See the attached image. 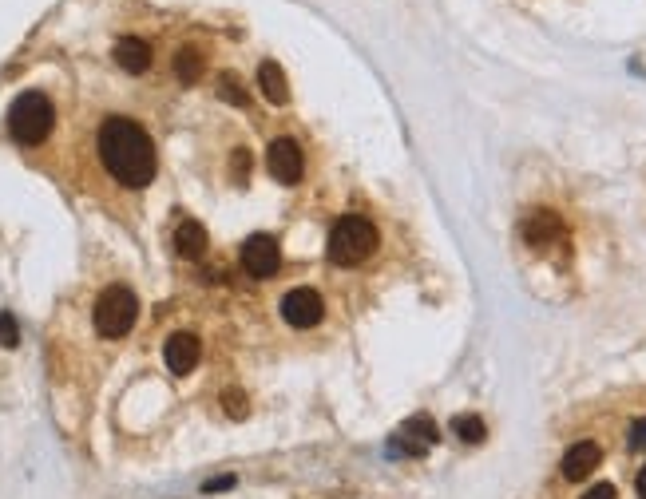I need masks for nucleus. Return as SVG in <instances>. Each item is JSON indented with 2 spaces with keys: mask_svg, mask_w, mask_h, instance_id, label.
Listing matches in <instances>:
<instances>
[{
  "mask_svg": "<svg viewBox=\"0 0 646 499\" xmlns=\"http://www.w3.org/2000/svg\"><path fill=\"white\" fill-rule=\"evenodd\" d=\"M452 432L464 440V444H480L484 436H488V424L480 420V416H472V412H464V416H456L452 420Z\"/></svg>",
  "mask_w": 646,
  "mask_h": 499,
  "instance_id": "obj_16",
  "label": "nucleus"
},
{
  "mask_svg": "<svg viewBox=\"0 0 646 499\" xmlns=\"http://www.w3.org/2000/svg\"><path fill=\"white\" fill-rule=\"evenodd\" d=\"M199 357H203V345H199L195 333H171L167 345H163V361L175 377H187L199 365Z\"/></svg>",
  "mask_w": 646,
  "mask_h": 499,
  "instance_id": "obj_9",
  "label": "nucleus"
},
{
  "mask_svg": "<svg viewBox=\"0 0 646 499\" xmlns=\"http://www.w3.org/2000/svg\"><path fill=\"white\" fill-rule=\"evenodd\" d=\"M100 159L108 167V175L115 183L139 191L155 179V143L151 135L127 119V115H108L100 127Z\"/></svg>",
  "mask_w": 646,
  "mask_h": 499,
  "instance_id": "obj_1",
  "label": "nucleus"
},
{
  "mask_svg": "<svg viewBox=\"0 0 646 499\" xmlns=\"http://www.w3.org/2000/svg\"><path fill=\"white\" fill-rule=\"evenodd\" d=\"M115 64H119L123 72H131V76L147 72V68H151V44L139 40V36H123V40L115 44Z\"/></svg>",
  "mask_w": 646,
  "mask_h": 499,
  "instance_id": "obj_12",
  "label": "nucleus"
},
{
  "mask_svg": "<svg viewBox=\"0 0 646 499\" xmlns=\"http://www.w3.org/2000/svg\"><path fill=\"white\" fill-rule=\"evenodd\" d=\"M222 404H226V416H234V420H242V416H246V397H242V393H234V389H230V393H222Z\"/></svg>",
  "mask_w": 646,
  "mask_h": 499,
  "instance_id": "obj_19",
  "label": "nucleus"
},
{
  "mask_svg": "<svg viewBox=\"0 0 646 499\" xmlns=\"http://www.w3.org/2000/svg\"><path fill=\"white\" fill-rule=\"evenodd\" d=\"M175 250H179V258H203V250H207V230H203V222H195V218H183L179 222V230H175Z\"/></svg>",
  "mask_w": 646,
  "mask_h": 499,
  "instance_id": "obj_13",
  "label": "nucleus"
},
{
  "mask_svg": "<svg viewBox=\"0 0 646 499\" xmlns=\"http://www.w3.org/2000/svg\"><path fill=\"white\" fill-rule=\"evenodd\" d=\"M258 88H262V96L270 103H286L290 100V88H286V72L274 64V60H266L262 68H258Z\"/></svg>",
  "mask_w": 646,
  "mask_h": 499,
  "instance_id": "obj_14",
  "label": "nucleus"
},
{
  "mask_svg": "<svg viewBox=\"0 0 646 499\" xmlns=\"http://www.w3.org/2000/svg\"><path fill=\"white\" fill-rule=\"evenodd\" d=\"M175 76H179L183 84H199V76H203V52H199V48H183V52L175 56Z\"/></svg>",
  "mask_w": 646,
  "mask_h": 499,
  "instance_id": "obj_15",
  "label": "nucleus"
},
{
  "mask_svg": "<svg viewBox=\"0 0 646 499\" xmlns=\"http://www.w3.org/2000/svg\"><path fill=\"white\" fill-rule=\"evenodd\" d=\"M226 488H234V476H218V480L203 484V492H226Z\"/></svg>",
  "mask_w": 646,
  "mask_h": 499,
  "instance_id": "obj_22",
  "label": "nucleus"
},
{
  "mask_svg": "<svg viewBox=\"0 0 646 499\" xmlns=\"http://www.w3.org/2000/svg\"><path fill=\"white\" fill-rule=\"evenodd\" d=\"M440 440V432H436V424H432L429 416H409L401 428H397V436H393V448L401 452V456H413V460H421L425 452H432V444Z\"/></svg>",
  "mask_w": 646,
  "mask_h": 499,
  "instance_id": "obj_6",
  "label": "nucleus"
},
{
  "mask_svg": "<svg viewBox=\"0 0 646 499\" xmlns=\"http://www.w3.org/2000/svg\"><path fill=\"white\" fill-rule=\"evenodd\" d=\"M266 167H270V175L282 183V187H294L298 179H302V147L294 143V139H274L270 143V151H266Z\"/></svg>",
  "mask_w": 646,
  "mask_h": 499,
  "instance_id": "obj_7",
  "label": "nucleus"
},
{
  "mask_svg": "<svg viewBox=\"0 0 646 499\" xmlns=\"http://www.w3.org/2000/svg\"><path fill=\"white\" fill-rule=\"evenodd\" d=\"M230 171H234V179H246V175H250V155H246L242 147L234 151V159H230Z\"/></svg>",
  "mask_w": 646,
  "mask_h": 499,
  "instance_id": "obj_20",
  "label": "nucleus"
},
{
  "mask_svg": "<svg viewBox=\"0 0 646 499\" xmlns=\"http://www.w3.org/2000/svg\"><path fill=\"white\" fill-rule=\"evenodd\" d=\"M52 123H56V111H52V100L44 92H24L8 107V131L24 147H40L52 135Z\"/></svg>",
  "mask_w": 646,
  "mask_h": 499,
  "instance_id": "obj_3",
  "label": "nucleus"
},
{
  "mask_svg": "<svg viewBox=\"0 0 646 499\" xmlns=\"http://www.w3.org/2000/svg\"><path fill=\"white\" fill-rule=\"evenodd\" d=\"M599 460H603L599 444H595V440H579V444H571L567 456H563V476H567V480H587V476L599 468Z\"/></svg>",
  "mask_w": 646,
  "mask_h": 499,
  "instance_id": "obj_10",
  "label": "nucleus"
},
{
  "mask_svg": "<svg viewBox=\"0 0 646 499\" xmlns=\"http://www.w3.org/2000/svg\"><path fill=\"white\" fill-rule=\"evenodd\" d=\"M325 313V301L318 290H306V286H298V290H290L286 298H282V317L294 325V329H310V325H318Z\"/></svg>",
  "mask_w": 646,
  "mask_h": 499,
  "instance_id": "obj_8",
  "label": "nucleus"
},
{
  "mask_svg": "<svg viewBox=\"0 0 646 499\" xmlns=\"http://www.w3.org/2000/svg\"><path fill=\"white\" fill-rule=\"evenodd\" d=\"M218 96L226 103H234V107H246V88H242L238 76H230V72L218 76Z\"/></svg>",
  "mask_w": 646,
  "mask_h": 499,
  "instance_id": "obj_17",
  "label": "nucleus"
},
{
  "mask_svg": "<svg viewBox=\"0 0 646 499\" xmlns=\"http://www.w3.org/2000/svg\"><path fill=\"white\" fill-rule=\"evenodd\" d=\"M635 488H639V499H646V468L639 472V480H635Z\"/></svg>",
  "mask_w": 646,
  "mask_h": 499,
  "instance_id": "obj_24",
  "label": "nucleus"
},
{
  "mask_svg": "<svg viewBox=\"0 0 646 499\" xmlns=\"http://www.w3.org/2000/svg\"><path fill=\"white\" fill-rule=\"evenodd\" d=\"M583 499H619V496H615V488H611V484H595Z\"/></svg>",
  "mask_w": 646,
  "mask_h": 499,
  "instance_id": "obj_23",
  "label": "nucleus"
},
{
  "mask_svg": "<svg viewBox=\"0 0 646 499\" xmlns=\"http://www.w3.org/2000/svg\"><path fill=\"white\" fill-rule=\"evenodd\" d=\"M278 266H282V250H278V242L270 234H250L242 242V270L250 278H274Z\"/></svg>",
  "mask_w": 646,
  "mask_h": 499,
  "instance_id": "obj_5",
  "label": "nucleus"
},
{
  "mask_svg": "<svg viewBox=\"0 0 646 499\" xmlns=\"http://www.w3.org/2000/svg\"><path fill=\"white\" fill-rule=\"evenodd\" d=\"M377 250V230L365 214H345L329 230V262L337 266H361Z\"/></svg>",
  "mask_w": 646,
  "mask_h": 499,
  "instance_id": "obj_2",
  "label": "nucleus"
},
{
  "mask_svg": "<svg viewBox=\"0 0 646 499\" xmlns=\"http://www.w3.org/2000/svg\"><path fill=\"white\" fill-rule=\"evenodd\" d=\"M563 238V218L555 210H536L524 218V242L528 246H551Z\"/></svg>",
  "mask_w": 646,
  "mask_h": 499,
  "instance_id": "obj_11",
  "label": "nucleus"
},
{
  "mask_svg": "<svg viewBox=\"0 0 646 499\" xmlns=\"http://www.w3.org/2000/svg\"><path fill=\"white\" fill-rule=\"evenodd\" d=\"M631 448H635V452H646V416L631 424Z\"/></svg>",
  "mask_w": 646,
  "mask_h": 499,
  "instance_id": "obj_21",
  "label": "nucleus"
},
{
  "mask_svg": "<svg viewBox=\"0 0 646 499\" xmlns=\"http://www.w3.org/2000/svg\"><path fill=\"white\" fill-rule=\"evenodd\" d=\"M96 329L104 333V337H123V333H131V325H135V313H139V301L135 294L127 290V286H108L100 301H96Z\"/></svg>",
  "mask_w": 646,
  "mask_h": 499,
  "instance_id": "obj_4",
  "label": "nucleus"
},
{
  "mask_svg": "<svg viewBox=\"0 0 646 499\" xmlns=\"http://www.w3.org/2000/svg\"><path fill=\"white\" fill-rule=\"evenodd\" d=\"M0 345H4V349H16V345H20V329H16V317H12L8 309L0 313Z\"/></svg>",
  "mask_w": 646,
  "mask_h": 499,
  "instance_id": "obj_18",
  "label": "nucleus"
}]
</instances>
